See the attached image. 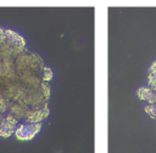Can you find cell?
Here are the masks:
<instances>
[{
  "label": "cell",
  "instance_id": "obj_1",
  "mask_svg": "<svg viewBox=\"0 0 156 153\" xmlns=\"http://www.w3.org/2000/svg\"><path fill=\"white\" fill-rule=\"evenodd\" d=\"M40 130V123H26V124H21L16 130V137L18 140H32L38 131Z\"/></svg>",
  "mask_w": 156,
  "mask_h": 153
},
{
  "label": "cell",
  "instance_id": "obj_3",
  "mask_svg": "<svg viewBox=\"0 0 156 153\" xmlns=\"http://www.w3.org/2000/svg\"><path fill=\"white\" fill-rule=\"evenodd\" d=\"M149 84L152 90L156 91V61L150 68V74H149Z\"/></svg>",
  "mask_w": 156,
  "mask_h": 153
},
{
  "label": "cell",
  "instance_id": "obj_2",
  "mask_svg": "<svg viewBox=\"0 0 156 153\" xmlns=\"http://www.w3.org/2000/svg\"><path fill=\"white\" fill-rule=\"evenodd\" d=\"M138 96L140 100L146 101L149 103L156 102V91L152 90L151 87H140L138 90Z\"/></svg>",
  "mask_w": 156,
  "mask_h": 153
}]
</instances>
